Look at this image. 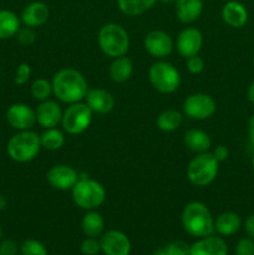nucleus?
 <instances>
[{"instance_id": "obj_1", "label": "nucleus", "mask_w": 254, "mask_h": 255, "mask_svg": "<svg viewBox=\"0 0 254 255\" xmlns=\"http://www.w3.org/2000/svg\"><path fill=\"white\" fill-rule=\"evenodd\" d=\"M51 84L52 94L57 100L70 105L84 100L89 91L86 79L75 69H62L57 71Z\"/></svg>"}, {"instance_id": "obj_2", "label": "nucleus", "mask_w": 254, "mask_h": 255, "mask_svg": "<svg viewBox=\"0 0 254 255\" xmlns=\"http://www.w3.org/2000/svg\"><path fill=\"white\" fill-rule=\"evenodd\" d=\"M182 226L189 236L203 238L213 234L214 219L206 204L191 202L182 212Z\"/></svg>"}, {"instance_id": "obj_3", "label": "nucleus", "mask_w": 254, "mask_h": 255, "mask_svg": "<svg viewBox=\"0 0 254 255\" xmlns=\"http://www.w3.org/2000/svg\"><path fill=\"white\" fill-rule=\"evenodd\" d=\"M71 192L75 204L85 211H94L101 206L106 198L104 186L87 176H79V181L72 187Z\"/></svg>"}, {"instance_id": "obj_4", "label": "nucleus", "mask_w": 254, "mask_h": 255, "mask_svg": "<svg viewBox=\"0 0 254 255\" xmlns=\"http://www.w3.org/2000/svg\"><path fill=\"white\" fill-rule=\"evenodd\" d=\"M99 46L105 55L110 57L124 56L129 49V36L126 30L119 24H106L100 29Z\"/></svg>"}, {"instance_id": "obj_5", "label": "nucleus", "mask_w": 254, "mask_h": 255, "mask_svg": "<svg viewBox=\"0 0 254 255\" xmlns=\"http://www.w3.org/2000/svg\"><path fill=\"white\" fill-rule=\"evenodd\" d=\"M41 148L40 136L30 129L19 132L10 138L7 143V154L19 163L32 161Z\"/></svg>"}, {"instance_id": "obj_6", "label": "nucleus", "mask_w": 254, "mask_h": 255, "mask_svg": "<svg viewBox=\"0 0 254 255\" xmlns=\"http://www.w3.org/2000/svg\"><path fill=\"white\" fill-rule=\"evenodd\" d=\"M219 162L209 152H203L194 157L187 167L189 182L197 187H206L216 179Z\"/></svg>"}, {"instance_id": "obj_7", "label": "nucleus", "mask_w": 254, "mask_h": 255, "mask_svg": "<svg viewBox=\"0 0 254 255\" xmlns=\"http://www.w3.org/2000/svg\"><path fill=\"white\" fill-rule=\"evenodd\" d=\"M149 81L161 94H172L181 85L178 70L167 61H157L149 67Z\"/></svg>"}, {"instance_id": "obj_8", "label": "nucleus", "mask_w": 254, "mask_h": 255, "mask_svg": "<svg viewBox=\"0 0 254 255\" xmlns=\"http://www.w3.org/2000/svg\"><path fill=\"white\" fill-rule=\"evenodd\" d=\"M92 121V110L86 104L75 102L62 114L61 124L69 134H80L89 128Z\"/></svg>"}, {"instance_id": "obj_9", "label": "nucleus", "mask_w": 254, "mask_h": 255, "mask_svg": "<svg viewBox=\"0 0 254 255\" xmlns=\"http://www.w3.org/2000/svg\"><path fill=\"white\" fill-rule=\"evenodd\" d=\"M217 104L212 96L207 94L189 95L183 102V111L193 120H206L214 115Z\"/></svg>"}, {"instance_id": "obj_10", "label": "nucleus", "mask_w": 254, "mask_h": 255, "mask_svg": "<svg viewBox=\"0 0 254 255\" xmlns=\"http://www.w3.org/2000/svg\"><path fill=\"white\" fill-rule=\"evenodd\" d=\"M100 247L105 255H129L131 241L125 233L120 231H107L100 238Z\"/></svg>"}, {"instance_id": "obj_11", "label": "nucleus", "mask_w": 254, "mask_h": 255, "mask_svg": "<svg viewBox=\"0 0 254 255\" xmlns=\"http://www.w3.org/2000/svg\"><path fill=\"white\" fill-rule=\"evenodd\" d=\"M203 45L202 32L196 27H187L177 37V51L184 59L198 55Z\"/></svg>"}, {"instance_id": "obj_12", "label": "nucleus", "mask_w": 254, "mask_h": 255, "mask_svg": "<svg viewBox=\"0 0 254 255\" xmlns=\"http://www.w3.org/2000/svg\"><path fill=\"white\" fill-rule=\"evenodd\" d=\"M144 49L153 57L162 59V57L168 56L172 52L173 40L167 32L161 31V30H153L144 37Z\"/></svg>"}, {"instance_id": "obj_13", "label": "nucleus", "mask_w": 254, "mask_h": 255, "mask_svg": "<svg viewBox=\"0 0 254 255\" xmlns=\"http://www.w3.org/2000/svg\"><path fill=\"white\" fill-rule=\"evenodd\" d=\"M79 176L80 174L72 167L59 164V166H54L47 172L46 179L52 188L59 189V191H67V189H72V187L77 183Z\"/></svg>"}, {"instance_id": "obj_14", "label": "nucleus", "mask_w": 254, "mask_h": 255, "mask_svg": "<svg viewBox=\"0 0 254 255\" xmlns=\"http://www.w3.org/2000/svg\"><path fill=\"white\" fill-rule=\"evenodd\" d=\"M7 122L19 131L30 129L36 122V114L25 104H14L7 109Z\"/></svg>"}, {"instance_id": "obj_15", "label": "nucleus", "mask_w": 254, "mask_h": 255, "mask_svg": "<svg viewBox=\"0 0 254 255\" xmlns=\"http://www.w3.org/2000/svg\"><path fill=\"white\" fill-rule=\"evenodd\" d=\"M35 114H36V122L40 126L45 128H54L61 122L64 112L56 101L45 100L37 106Z\"/></svg>"}, {"instance_id": "obj_16", "label": "nucleus", "mask_w": 254, "mask_h": 255, "mask_svg": "<svg viewBox=\"0 0 254 255\" xmlns=\"http://www.w3.org/2000/svg\"><path fill=\"white\" fill-rule=\"evenodd\" d=\"M228 247L226 242L219 237L208 236L199 238L191 246L189 255H227Z\"/></svg>"}, {"instance_id": "obj_17", "label": "nucleus", "mask_w": 254, "mask_h": 255, "mask_svg": "<svg viewBox=\"0 0 254 255\" xmlns=\"http://www.w3.org/2000/svg\"><path fill=\"white\" fill-rule=\"evenodd\" d=\"M85 100L92 112H97V114H107L115 106L114 96L104 89L89 90Z\"/></svg>"}, {"instance_id": "obj_18", "label": "nucleus", "mask_w": 254, "mask_h": 255, "mask_svg": "<svg viewBox=\"0 0 254 255\" xmlns=\"http://www.w3.org/2000/svg\"><path fill=\"white\" fill-rule=\"evenodd\" d=\"M50 10L46 4L41 1H35L27 5L21 14V21L25 26L37 27L44 25L49 20Z\"/></svg>"}, {"instance_id": "obj_19", "label": "nucleus", "mask_w": 254, "mask_h": 255, "mask_svg": "<svg viewBox=\"0 0 254 255\" xmlns=\"http://www.w3.org/2000/svg\"><path fill=\"white\" fill-rule=\"evenodd\" d=\"M222 19L228 26L239 29L248 21V11L241 2L228 1L222 9Z\"/></svg>"}, {"instance_id": "obj_20", "label": "nucleus", "mask_w": 254, "mask_h": 255, "mask_svg": "<svg viewBox=\"0 0 254 255\" xmlns=\"http://www.w3.org/2000/svg\"><path fill=\"white\" fill-rule=\"evenodd\" d=\"M203 11L202 0H177L176 15L183 24H192L201 16Z\"/></svg>"}, {"instance_id": "obj_21", "label": "nucleus", "mask_w": 254, "mask_h": 255, "mask_svg": "<svg viewBox=\"0 0 254 255\" xmlns=\"http://www.w3.org/2000/svg\"><path fill=\"white\" fill-rule=\"evenodd\" d=\"M183 142L186 147L191 151L196 152V153H203V152H208L211 148L212 141L208 133H206L202 129L192 128L184 133Z\"/></svg>"}, {"instance_id": "obj_22", "label": "nucleus", "mask_w": 254, "mask_h": 255, "mask_svg": "<svg viewBox=\"0 0 254 255\" xmlns=\"http://www.w3.org/2000/svg\"><path fill=\"white\" fill-rule=\"evenodd\" d=\"M241 224L242 221L238 214L234 212H224L214 221V231L221 236L228 237L237 233L241 228Z\"/></svg>"}, {"instance_id": "obj_23", "label": "nucleus", "mask_w": 254, "mask_h": 255, "mask_svg": "<svg viewBox=\"0 0 254 255\" xmlns=\"http://www.w3.org/2000/svg\"><path fill=\"white\" fill-rule=\"evenodd\" d=\"M109 74L112 81L119 82V84L127 81L133 74V62L125 55L116 57L110 65Z\"/></svg>"}, {"instance_id": "obj_24", "label": "nucleus", "mask_w": 254, "mask_h": 255, "mask_svg": "<svg viewBox=\"0 0 254 255\" xmlns=\"http://www.w3.org/2000/svg\"><path fill=\"white\" fill-rule=\"evenodd\" d=\"M20 29V19L10 10H0V40L15 36Z\"/></svg>"}, {"instance_id": "obj_25", "label": "nucleus", "mask_w": 254, "mask_h": 255, "mask_svg": "<svg viewBox=\"0 0 254 255\" xmlns=\"http://www.w3.org/2000/svg\"><path fill=\"white\" fill-rule=\"evenodd\" d=\"M81 228L86 237L97 238L104 232L105 221L101 214L95 211H90L82 218Z\"/></svg>"}, {"instance_id": "obj_26", "label": "nucleus", "mask_w": 254, "mask_h": 255, "mask_svg": "<svg viewBox=\"0 0 254 255\" xmlns=\"http://www.w3.org/2000/svg\"><path fill=\"white\" fill-rule=\"evenodd\" d=\"M157 0H117L119 9L127 16H139L153 7Z\"/></svg>"}, {"instance_id": "obj_27", "label": "nucleus", "mask_w": 254, "mask_h": 255, "mask_svg": "<svg viewBox=\"0 0 254 255\" xmlns=\"http://www.w3.org/2000/svg\"><path fill=\"white\" fill-rule=\"evenodd\" d=\"M183 121V116L179 111L173 109L164 110L157 117V126L163 132H173L178 128Z\"/></svg>"}, {"instance_id": "obj_28", "label": "nucleus", "mask_w": 254, "mask_h": 255, "mask_svg": "<svg viewBox=\"0 0 254 255\" xmlns=\"http://www.w3.org/2000/svg\"><path fill=\"white\" fill-rule=\"evenodd\" d=\"M41 147L49 149V151H57L61 148L65 143V136L60 129L46 128V131L40 136Z\"/></svg>"}, {"instance_id": "obj_29", "label": "nucleus", "mask_w": 254, "mask_h": 255, "mask_svg": "<svg viewBox=\"0 0 254 255\" xmlns=\"http://www.w3.org/2000/svg\"><path fill=\"white\" fill-rule=\"evenodd\" d=\"M52 94V84L47 79H36L31 85V95L37 101H45L49 100L50 95Z\"/></svg>"}, {"instance_id": "obj_30", "label": "nucleus", "mask_w": 254, "mask_h": 255, "mask_svg": "<svg viewBox=\"0 0 254 255\" xmlns=\"http://www.w3.org/2000/svg\"><path fill=\"white\" fill-rule=\"evenodd\" d=\"M21 255H47V249L37 239H26L20 246Z\"/></svg>"}, {"instance_id": "obj_31", "label": "nucleus", "mask_w": 254, "mask_h": 255, "mask_svg": "<svg viewBox=\"0 0 254 255\" xmlns=\"http://www.w3.org/2000/svg\"><path fill=\"white\" fill-rule=\"evenodd\" d=\"M168 255H189L191 246L184 241H173L164 247Z\"/></svg>"}, {"instance_id": "obj_32", "label": "nucleus", "mask_w": 254, "mask_h": 255, "mask_svg": "<svg viewBox=\"0 0 254 255\" xmlns=\"http://www.w3.org/2000/svg\"><path fill=\"white\" fill-rule=\"evenodd\" d=\"M16 39L19 41V44L24 45V46H30L35 42L36 40V34L32 30V27L25 26V27H20L19 31L16 32Z\"/></svg>"}, {"instance_id": "obj_33", "label": "nucleus", "mask_w": 254, "mask_h": 255, "mask_svg": "<svg viewBox=\"0 0 254 255\" xmlns=\"http://www.w3.org/2000/svg\"><path fill=\"white\" fill-rule=\"evenodd\" d=\"M80 249H81L82 254H85V255H96L97 253H100V252H101L100 241H97L96 238L87 237L86 239H84V241H82Z\"/></svg>"}, {"instance_id": "obj_34", "label": "nucleus", "mask_w": 254, "mask_h": 255, "mask_svg": "<svg viewBox=\"0 0 254 255\" xmlns=\"http://www.w3.org/2000/svg\"><path fill=\"white\" fill-rule=\"evenodd\" d=\"M236 255H254L253 239L242 238L236 246Z\"/></svg>"}, {"instance_id": "obj_35", "label": "nucleus", "mask_w": 254, "mask_h": 255, "mask_svg": "<svg viewBox=\"0 0 254 255\" xmlns=\"http://www.w3.org/2000/svg\"><path fill=\"white\" fill-rule=\"evenodd\" d=\"M31 76V67L29 64H20L15 74V82L17 85H24L29 81Z\"/></svg>"}, {"instance_id": "obj_36", "label": "nucleus", "mask_w": 254, "mask_h": 255, "mask_svg": "<svg viewBox=\"0 0 254 255\" xmlns=\"http://www.w3.org/2000/svg\"><path fill=\"white\" fill-rule=\"evenodd\" d=\"M187 70H188L191 74H199V72L203 71L204 69V61L202 57H199L198 55H194L187 59Z\"/></svg>"}, {"instance_id": "obj_37", "label": "nucleus", "mask_w": 254, "mask_h": 255, "mask_svg": "<svg viewBox=\"0 0 254 255\" xmlns=\"http://www.w3.org/2000/svg\"><path fill=\"white\" fill-rule=\"evenodd\" d=\"M17 252H19V247L15 241L6 239L0 244V254L1 255H16Z\"/></svg>"}, {"instance_id": "obj_38", "label": "nucleus", "mask_w": 254, "mask_h": 255, "mask_svg": "<svg viewBox=\"0 0 254 255\" xmlns=\"http://www.w3.org/2000/svg\"><path fill=\"white\" fill-rule=\"evenodd\" d=\"M214 158L221 163V162H224L229 157V151L226 146H217L216 148L212 152Z\"/></svg>"}, {"instance_id": "obj_39", "label": "nucleus", "mask_w": 254, "mask_h": 255, "mask_svg": "<svg viewBox=\"0 0 254 255\" xmlns=\"http://www.w3.org/2000/svg\"><path fill=\"white\" fill-rule=\"evenodd\" d=\"M244 228H246V232L248 233L249 238L254 241V214H252V216L247 218L246 223H244Z\"/></svg>"}, {"instance_id": "obj_40", "label": "nucleus", "mask_w": 254, "mask_h": 255, "mask_svg": "<svg viewBox=\"0 0 254 255\" xmlns=\"http://www.w3.org/2000/svg\"><path fill=\"white\" fill-rule=\"evenodd\" d=\"M248 137L251 143L254 146V115H252L248 121Z\"/></svg>"}, {"instance_id": "obj_41", "label": "nucleus", "mask_w": 254, "mask_h": 255, "mask_svg": "<svg viewBox=\"0 0 254 255\" xmlns=\"http://www.w3.org/2000/svg\"><path fill=\"white\" fill-rule=\"evenodd\" d=\"M247 97H248V100L252 104H254V81L249 85L248 91H247Z\"/></svg>"}, {"instance_id": "obj_42", "label": "nucleus", "mask_w": 254, "mask_h": 255, "mask_svg": "<svg viewBox=\"0 0 254 255\" xmlns=\"http://www.w3.org/2000/svg\"><path fill=\"white\" fill-rule=\"evenodd\" d=\"M6 206H7L6 198H5L4 196H1V194H0V212L4 211V209L6 208Z\"/></svg>"}, {"instance_id": "obj_43", "label": "nucleus", "mask_w": 254, "mask_h": 255, "mask_svg": "<svg viewBox=\"0 0 254 255\" xmlns=\"http://www.w3.org/2000/svg\"><path fill=\"white\" fill-rule=\"evenodd\" d=\"M153 255H168V254H167L166 249H164V248H159V249H157L156 252H154Z\"/></svg>"}, {"instance_id": "obj_44", "label": "nucleus", "mask_w": 254, "mask_h": 255, "mask_svg": "<svg viewBox=\"0 0 254 255\" xmlns=\"http://www.w3.org/2000/svg\"><path fill=\"white\" fill-rule=\"evenodd\" d=\"M159 1H162V2H173V1H177V0H159Z\"/></svg>"}, {"instance_id": "obj_45", "label": "nucleus", "mask_w": 254, "mask_h": 255, "mask_svg": "<svg viewBox=\"0 0 254 255\" xmlns=\"http://www.w3.org/2000/svg\"><path fill=\"white\" fill-rule=\"evenodd\" d=\"M252 167H253V171H254V154L253 157H252Z\"/></svg>"}, {"instance_id": "obj_46", "label": "nucleus", "mask_w": 254, "mask_h": 255, "mask_svg": "<svg viewBox=\"0 0 254 255\" xmlns=\"http://www.w3.org/2000/svg\"><path fill=\"white\" fill-rule=\"evenodd\" d=\"M2 236V229H1V226H0V238H1Z\"/></svg>"}, {"instance_id": "obj_47", "label": "nucleus", "mask_w": 254, "mask_h": 255, "mask_svg": "<svg viewBox=\"0 0 254 255\" xmlns=\"http://www.w3.org/2000/svg\"><path fill=\"white\" fill-rule=\"evenodd\" d=\"M253 65H254V57H253Z\"/></svg>"}, {"instance_id": "obj_48", "label": "nucleus", "mask_w": 254, "mask_h": 255, "mask_svg": "<svg viewBox=\"0 0 254 255\" xmlns=\"http://www.w3.org/2000/svg\"><path fill=\"white\" fill-rule=\"evenodd\" d=\"M55 255H61V254H55Z\"/></svg>"}, {"instance_id": "obj_49", "label": "nucleus", "mask_w": 254, "mask_h": 255, "mask_svg": "<svg viewBox=\"0 0 254 255\" xmlns=\"http://www.w3.org/2000/svg\"><path fill=\"white\" fill-rule=\"evenodd\" d=\"M0 255H1V254H0Z\"/></svg>"}]
</instances>
